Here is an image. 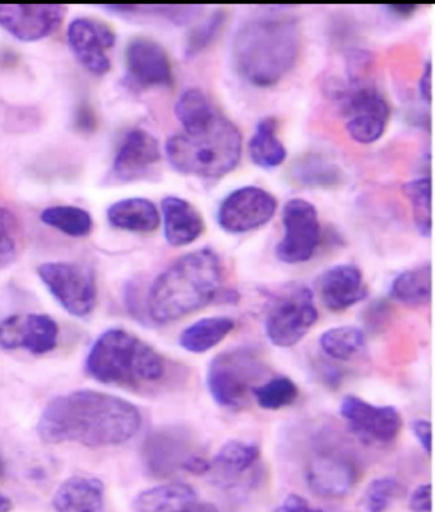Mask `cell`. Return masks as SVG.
Returning a JSON list of instances; mask_svg holds the SVG:
<instances>
[{"instance_id": "obj_15", "label": "cell", "mask_w": 435, "mask_h": 512, "mask_svg": "<svg viewBox=\"0 0 435 512\" xmlns=\"http://www.w3.org/2000/svg\"><path fill=\"white\" fill-rule=\"evenodd\" d=\"M127 78L134 86L169 87L173 85V69L166 50L156 41L138 38L131 41L126 52Z\"/></svg>"}, {"instance_id": "obj_38", "label": "cell", "mask_w": 435, "mask_h": 512, "mask_svg": "<svg viewBox=\"0 0 435 512\" xmlns=\"http://www.w3.org/2000/svg\"><path fill=\"white\" fill-rule=\"evenodd\" d=\"M411 431H413L416 440H418L421 449L432 455L433 450V426L428 419H416L411 423Z\"/></svg>"}, {"instance_id": "obj_2", "label": "cell", "mask_w": 435, "mask_h": 512, "mask_svg": "<svg viewBox=\"0 0 435 512\" xmlns=\"http://www.w3.org/2000/svg\"><path fill=\"white\" fill-rule=\"evenodd\" d=\"M253 16L235 31L231 58L236 71L252 86L267 89L289 75L302 48L298 18L284 11Z\"/></svg>"}, {"instance_id": "obj_11", "label": "cell", "mask_w": 435, "mask_h": 512, "mask_svg": "<svg viewBox=\"0 0 435 512\" xmlns=\"http://www.w3.org/2000/svg\"><path fill=\"white\" fill-rule=\"evenodd\" d=\"M277 210V201L266 189L247 186L235 189L221 202L217 221L230 234L252 232L266 225Z\"/></svg>"}, {"instance_id": "obj_40", "label": "cell", "mask_w": 435, "mask_h": 512, "mask_svg": "<svg viewBox=\"0 0 435 512\" xmlns=\"http://www.w3.org/2000/svg\"><path fill=\"white\" fill-rule=\"evenodd\" d=\"M16 257V243L8 230L0 229V266L11 264Z\"/></svg>"}, {"instance_id": "obj_24", "label": "cell", "mask_w": 435, "mask_h": 512, "mask_svg": "<svg viewBox=\"0 0 435 512\" xmlns=\"http://www.w3.org/2000/svg\"><path fill=\"white\" fill-rule=\"evenodd\" d=\"M145 455L151 473L168 475L182 468L184 461L192 454L185 451L182 437L171 432H161L148 440Z\"/></svg>"}, {"instance_id": "obj_36", "label": "cell", "mask_w": 435, "mask_h": 512, "mask_svg": "<svg viewBox=\"0 0 435 512\" xmlns=\"http://www.w3.org/2000/svg\"><path fill=\"white\" fill-rule=\"evenodd\" d=\"M386 119L378 117H358L347 119L346 131L358 144L369 145L377 142L386 131Z\"/></svg>"}, {"instance_id": "obj_16", "label": "cell", "mask_w": 435, "mask_h": 512, "mask_svg": "<svg viewBox=\"0 0 435 512\" xmlns=\"http://www.w3.org/2000/svg\"><path fill=\"white\" fill-rule=\"evenodd\" d=\"M309 490L323 498L349 495L358 481L353 461L337 452H321L310 459L305 472Z\"/></svg>"}, {"instance_id": "obj_37", "label": "cell", "mask_w": 435, "mask_h": 512, "mask_svg": "<svg viewBox=\"0 0 435 512\" xmlns=\"http://www.w3.org/2000/svg\"><path fill=\"white\" fill-rule=\"evenodd\" d=\"M432 484H421L411 493L409 506L411 512H432Z\"/></svg>"}, {"instance_id": "obj_13", "label": "cell", "mask_w": 435, "mask_h": 512, "mask_svg": "<svg viewBox=\"0 0 435 512\" xmlns=\"http://www.w3.org/2000/svg\"><path fill=\"white\" fill-rule=\"evenodd\" d=\"M66 8L59 4H2L0 27L21 41L48 38L62 25Z\"/></svg>"}, {"instance_id": "obj_25", "label": "cell", "mask_w": 435, "mask_h": 512, "mask_svg": "<svg viewBox=\"0 0 435 512\" xmlns=\"http://www.w3.org/2000/svg\"><path fill=\"white\" fill-rule=\"evenodd\" d=\"M275 118L267 117L257 124L256 131L249 141V156L254 164L262 169H275L285 163L288 158L286 147L277 137Z\"/></svg>"}, {"instance_id": "obj_43", "label": "cell", "mask_w": 435, "mask_h": 512, "mask_svg": "<svg viewBox=\"0 0 435 512\" xmlns=\"http://www.w3.org/2000/svg\"><path fill=\"white\" fill-rule=\"evenodd\" d=\"M170 512H219L214 505L206 504V502L196 501L193 504L182 507V509Z\"/></svg>"}, {"instance_id": "obj_45", "label": "cell", "mask_w": 435, "mask_h": 512, "mask_svg": "<svg viewBox=\"0 0 435 512\" xmlns=\"http://www.w3.org/2000/svg\"><path fill=\"white\" fill-rule=\"evenodd\" d=\"M12 511V501L9 500L7 496H4L3 493H0V512H11Z\"/></svg>"}, {"instance_id": "obj_34", "label": "cell", "mask_w": 435, "mask_h": 512, "mask_svg": "<svg viewBox=\"0 0 435 512\" xmlns=\"http://www.w3.org/2000/svg\"><path fill=\"white\" fill-rule=\"evenodd\" d=\"M225 22L226 12L224 9H216L211 15L198 22L188 34L185 55L188 58H193L206 50L219 36Z\"/></svg>"}, {"instance_id": "obj_8", "label": "cell", "mask_w": 435, "mask_h": 512, "mask_svg": "<svg viewBox=\"0 0 435 512\" xmlns=\"http://www.w3.org/2000/svg\"><path fill=\"white\" fill-rule=\"evenodd\" d=\"M37 274L69 315L82 318L94 311L97 288L89 267L73 262H46L37 267Z\"/></svg>"}, {"instance_id": "obj_46", "label": "cell", "mask_w": 435, "mask_h": 512, "mask_svg": "<svg viewBox=\"0 0 435 512\" xmlns=\"http://www.w3.org/2000/svg\"><path fill=\"white\" fill-rule=\"evenodd\" d=\"M4 474V461L2 459V455H0V478L3 477Z\"/></svg>"}, {"instance_id": "obj_18", "label": "cell", "mask_w": 435, "mask_h": 512, "mask_svg": "<svg viewBox=\"0 0 435 512\" xmlns=\"http://www.w3.org/2000/svg\"><path fill=\"white\" fill-rule=\"evenodd\" d=\"M160 158L159 141L145 129H133L119 146L113 163V173L119 181H136L150 172Z\"/></svg>"}, {"instance_id": "obj_23", "label": "cell", "mask_w": 435, "mask_h": 512, "mask_svg": "<svg viewBox=\"0 0 435 512\" xmlns=\"http://www.w3.org/2000/svg\"><path fill=\"white\" fill-rule=\"evenodd\" d=\"M234 329L233 318L225 316L201 318L180 334L179 345L185 352L205 354L220 345Z\"/></svg>"}, {"instance_id": "obj_29", "label": "cell", "mask_w": 435, "mask_h": 512, "mask_svg": "<svg viewBox=\"0 0 435 512\" xmlns=\"http://www.w3.org/2000/svg\"><path fill=\"white\" fill-rule=\"evenodd\" d=\"M40 220L60 233L74 238L86 237L94 226L89 212L77 206H50L41 212Z\"/></svg>"}, {"instance_id": "obj_10", "label": "cell", "mask_w": 435, "mask_h": 512, "mask_svg": "<svg viewBox=\"0 0 435 512\" xmlns=\"http://www.w3.org/2000/svg\"><path fill=\"white\" fill-rule=\"evenodd\" d=\"M340 414L363 444L387 446L397 440L402 430V417L391 405H376L355 395H346L340 404Z\"/></svg>"}, {"instance_id": "obj_9", "label": "cell", "mask_w": 435, "mask_h": 512, "mask_svg": "<svg viewBox=\"0 0 435 512\" xmlns=\"http://www.w3.org/2000/svg\"><path fill=\"white\" fill-rule=\"evenodd\" d=\"M282 224L284 235L276 247L277 258L288 265L309 261L321 243V223L316 207L303 198H294L284 206Z\"/></svg>"}, {"instance_id": "obj_30", "label": "cell", "mask_w": 435, "mask_h": 512, "mask_svg": "<svg viewBox=\"0 0 435 512\" xmlns=\"http://www.w3.org/2000/svg\"><path fill=\"white\" fill-rule=\"evenodd\" d=\"M402 192L413 210L414 224L423 237L432 235V178L421 177L406 182Z\"/></svg>"}, {"instance_id": "obj_19", "label": "cell", "mask_w": 435, "mask_h": 512, "mask_svg": "<svg viewBox=\"0 0 435 512\" xmlns=\"http://www.w3.org/2000/svg\"><path fill=\"white\" fill-rule=\"evenodd\" d=\"M166 242L173 247L192 244L205 232V221L201 212L191 202L177 196H168L161 201Z\"/></svg>"}, {"instance_id": "obj_42", "label": "cell", "mask_w": 435, "mask_h": 512, "mask_svg": "<svg viewBox=\"0 0 435 512\" xmlns=\"http://www.w3.org/2000/svg\"><path fill=\"white\" fill-rule=\"evenodd\" d=\"M384 8L393 16L406 18L413 16L419 7L413 6V4H395V6H386Z\"/></svg>"}, {"instance_id": "obj_12", "label": "cell", "mask_w": 435, "mask_h": 512, "mask_svg": "<svg viewBox=\"0 0 435 512\" xmlns=\"http://www.w3.org/2000/svg\"><path fill=\"white\" fill-rule=\"evenodd\" d=\"M67 39L72 53L87 71L106 75L111 63L106 50L115 45V32L106 23L89 17H78L69 23Z\"/></svg>"}, {"instance_id": "obj_14", "label": "cell", "mask_w": 435, "mask_h": 512, "mask_svg": "<svg viewBox=\"0 0 435 512\" xmlns=\"http://www.w3.org/2000/svg\"><path fill=\"white\" fill-rule=\"evenodd\" d=\"M59 326L48 315L11 316L0 322V347L46 354L57 347Z\"/></svg>"}, {"instance_id": "obj_17", "label": "cell", "mask_w": 435, "mask_h": 512, "mask_svg": "<svg viewBox=\"0 0 435 512\" xmlns=\"http://www.w3.org/2000/svg\"><path fill=\"white\" fill-rule=\"evenodd\" d=\"M319 297L332 312L346 311L368 297L362 271L353 265H336L317 280Z\"/></svg>"}, {"instance_id": "obj_35", "label": "cell", "mask_w": 435, "mask_h": 512, "mask_svg": "<svg viewBox=\"0 0 435 512\" xmlns=\"http://www.w3.org/2000/svg\"><path fill=\"white\" fill-rule=\"evenodd\" d=\"M404 487L392 477H381L369 483L363 496L365 512H386L393 502L399 500Z\"/></svg>"}, {"instance_id": "obj_7", "label": "cell", "mask_w": 435, "mask_h": 512, "mask_svg": "<svg viewBox=\"0 0 435 512\" xmlns=\"http://www.w3.org/2000/svg\"><path fill=\"white\" fill-rule=\"evenodd\" d=\"M318 311L310 289L298 285L286 289L272 303L265 321L268 340L277 348H293L317 324Z\"/></svg>"}, {"instance_id": "obj_33", "label": "cell", "mask_w": 435, "mask_h": 512, "mask_svg": "<svg viewBox=\"0 0 435 512\" xmlns=\"http://www.w3.org/2000/svg\"><path fill=\"white\" fill-rule=\"evenodd\" d=\"M120 15H150L165 18L175 25H187L202 15L203 6H104Z\"/></svg>"}, {"instance_id": "obj_1", "label": "cell", "mask_w": 435, "mask_h": 512, "mask_svg": "<svg viewBox=\"0 0 435 512\" xmlns=\"http://www.w3.org/2000/svg\"><path fill=\"white\" fill-rule=\"evenodd\" d=\"M142 415L129 401L106 392L78 390L57 396L43 410L37 435L45 444L90 449L119 446L140 431Z\"/></svg>"}, {"instance_id": "obj_21", "label": "cell", "mask_w": 435, "mask_h": 512, "mask_svg": "<svg viewBox=\"0 0 435 512\" xmlns=\"http://www.w3.org/2000/svg\"><path fill=\"white\" fill-rule=\"evenodd\" d=\"M261 458V450L253 442L231 440L221 446L211 460L210 474L225 488L233 487Z\"/></svg>"}, {"instance_id": "obj_31", "label": "cell", "mask_w": 435, "mask_h": 512, "mask_svg": "<svg viewBox=\"0 0 435 512\" xmlns=\"http://www.w3.org/2000/svg\"><path fill=\"white\" fill-rule=\"evenodd\" d=\"M252 395L259 408L276 412L293 405L298 399L299 389L291 378L277 376L254 387Z\"/></svg>"}, {"instance_id": "obj_22", "label": "cell", "mask_w": 435, "mask_h": 512, "mask_svg": "<svg viewBox=\"0 0 435 512\" xmlns=\"http://www.w3.org/2000/svg\"><path fill=\"white\" fill-rule=\"evenodd\" d=\"M106 215L114 228L131 233L155 232L161 221L154 202L142 197L124 198L115 202Z\"/></svg>"}, {"instance_id": "obj_44", "label": "cell", "mask_w": 435, "mask_h": 512, "mask_svg": "<svg viewBox=\"0 0 435 512\" xmlns=\"http://www.w3.org/2000/svg\"><path fill=\"white\" fill-rule=\"evenodd\" d=\"M15 225V218L11 212L0 207V229L9 230Z\"/></svg>"}, {"instance_id": "obj_6", "label": "cell", "mask_w": 435, "mask_h": 512, "mask_svg": "<svg viewBox=\"0 0 435 512\" xmlns=\"http://www.w3.org/2000/svg\"><path fill=\"white\" fill-rule=\"evenodd\" d=\"M263 373V363L253 350L236 348L222 352L208 367V392L219 407L236 410L243 407Z\"/></svg>"}, {"instance_id": "obj_28", "label": "cell", "mask_w": 435, "mask_h": 512, "mask_svg": "<svg viewBox=\"0 0 435 512\" xmlns=\"http://www.w3.org/2000/svg\"><path fill=\"white\" fill-rule=\"evenodd\" d=\"M323 353L335 361L347 362L365 347V334L359 327L337 326L323 332L319 338Z\"/></svg>"}, {"instance_id": "obj_20", "label": "cell", "mask_w": 435, "mask_h": 512, "mask_svg": "<svg viewBox=\"0 0 435 512\" xmlns=\"http://www.w3.org/2000/svg\"><path fill=\"white\" fill-rule=\"evenodd\" d=\"M53 506L57 512H105L104 484L83 475L68 478L55 492Z\"/></svg>"}, {"instance_id": "obj_41", "label": "cell", "mask_w": 435, "mask_h": 512, "mask_svg": "<svg viewBox=\"0 0 435 512\" xmlns=\"http://www.w3.org/2000/svg\"><path fill=\"white\" fill-rule=\"evenodd\" d=\"M433 81V67L432 62L428 61L425 63L423 75H421L420 83H419V90L421 99L425 101V103H432V85Z\"/></svg>"}, {"instance_id": "obj_26", "label": "cell", "mask_w": 435, "mask_h": 512, "mask_svg": "<svg viewBox=\"0 0 435 512\" xmlns=\"http://www.w3.org/2000/svg\"><path fill=\"white\" fill-rule=\"evenodd\" d=\"M395 301L410 307L425 306L432 299V265L427 264L401 272L391 285Z\"/></svg>"}, {"instance_id": "obj_32", "label": "cell", "mask_w": 435, "mask_h": 512, "mask_svg": "<svg viewBox=\"0 0 435 512\" xmlns=\"http://www.w3.org/2000/svg\"><path fill=\"white\" fill-rule=\"evenodd\" d=\"M295 178L307 187H333L340 182L341 172L337 165L319 155H308L295 165Z\"/></svg>"}, {"instance_id": "obj_4", "label": "cell", "mask_w": 435, "mask_h": 512, "mask_svg": "<svg viewBox=\"0 0 435 512\" xmlns=\"http://www.w3.org/2000/svg\"><path fill=\"white\" fill-rule=\"evenodd\" d=\"M87 375L104 385L141 390L165 377L157 350L126 330L110 329L96 339L85 364Z\"/></svg>"}, {"instance_id": "obj_3", "label": "cell", "mask_w": 435, "mask_h": 512, "mask_svg": "<svg viewBox=\"0 0 435 512\" xmlns=\"http://www.w3.org/2000/svg\"><path fill=\"white\" fill-rule=\"evenodd\" d=\"M222 281L219 256L197 249L173 262L152 283L147 311L159 325L171 324L205 308L217 297Z\"/></svg>"}, {"instance_id": "obj_39", "label": "cell", "mask_w": 435, "mask_h": 512, "mask_svg": "<svg viewBox=\"0 0 435 512\" xmlns=\"http://www.w3.org/2000/svg\"><path fill=\"white\" fill-rule=\"evenodd\" d=\"M272 512H327L310 505V502L304 497L298 495H289Z\"/></svg>"}, {"instance_id": "obj_27", "label": "cell", "mask_w": 435, "mask_h": 512, "mask_svg": "<svg viewBox=\"0 0 435 512\" xmlns=\"http://www.w3.org/2000/svg\"><path fill=\"white\" fill-rule=\"evenodd\" d=\"M219 114L205 92L189 89L183 92L175 104V115L182 124L183 132H196L208 126Z\"/></svg>"}, {"instance_id": "obj_5", "label": "cell", "mask_w": 435, "mask_h": 512, "mask_svg": "<svg viewBox=\"0 0 435 512\" xmlns=\"http://www.w3.org/2000/svg\"><path fill=\"white\" fill-rule=\"evenodd\" d=\"M166 156L175 170L207 181L233 172L242 156L239 128L222 114L196 132L171 136L165 145Z\"/></svg>"}]
</instances>
